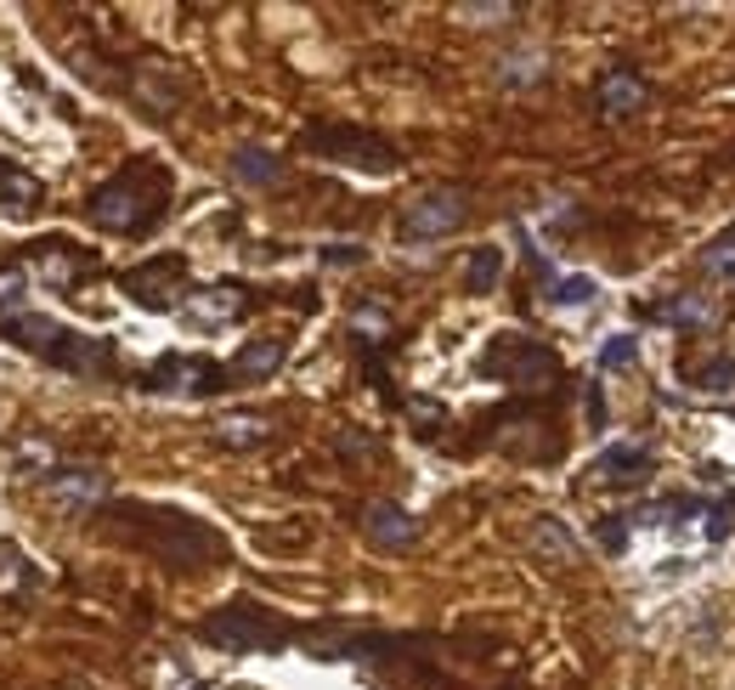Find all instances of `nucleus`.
<instances>
[{
  "instance_id": "6",
  "label": "nucleus",
  "mask_w": 735,
  "mask_h": 690,
  "mask_svg": "<svg viewBox=\"0 0 735 690\" xmlns=\"http://www.w3.org/2000/svg\"><path fill=\"white\" fill-rule=\"evenodd\" d=\"M481 374H486V379H504V385H515V390H544V385L560 379V357L549 352L544 339L498 334V339L481 352Z\"/></svg>"
},
{
  "instance_id": "16",
  "label": "nucleus",
  "mask_w": 735,
  "mask_h": 690,
  "mask_svg": "<svg viewBox=\"0 0 735 690\" xmlns=\"http://www.w3.org/2000/svg\"><path fill=\"white\" fill-rule=\"evenodd\" d=\"M640 470H651V448H633V441H628V448H606L595 459V475L600 481H633Z\"/></svg>"
},
{
  "instance_id": "20",
  "label": "nucleus",
  "mask_w": 735,
  "mask_h": 690,
  "mask_svg": "<svg viewBox=\"0 0 735 690\" xmlns=\"http://www.w3.org/2000/svg\"><path fill=\"white\" fill-rule=\"evenodd\" d=\"M216 441H221V448H261L266 425L261 419H227V425H216Z\"/></svg>"
},
{
  "instance_id": "11",
  "label": "nucleus",
  "mask_w": 735,
  "mask_h": 690,
  "mask_svg": "<svg viewBox=\"0 0 735 690\" xmlns=\"http://www.w3.org/2000/svg\"><path fill=\"white\" fill-rule=\"evenodd\" d=\"M651 103V85L633 74V69H611L600 85H595V108L606 114V119H633Z\"/></svg>"
},
{
  "instance_id": "1",
  "label": "nucleus",
  "mask_w": 735,
  "mask_h": 690,
  "mask_svg": "<svg viewBox=\"0 0 735 690\" xmlns=\"http://www.w3.org/2000/svg\"><path fill=\"white\" fill-rule=\"evenodd\" d=\"M170 192H176V181H170L165 165H154V159H130V165H119L103 187L91 192L85 216L103 227V232L141 238V232H154V227L165 221Z\"/></svg>"
},
{
  "instance_id": "13",
  "label": "nucleus",
  "mask_w": 735,
  "mask_h": 690,
  "mask_svg": "<svg viewBox=\"0 0 735 690\" xmlns=\"http://www.w3.org/2000/svg\"><path fill=\"white\" fill-rule=\"evenodd\" d=\"M283 357H288V345L283 339H250V345H243V352L227 363V379H266V374H277L283 368Z\"/></svg>"
},
{
  "instance_id": "15",
  "label": "nucleus",
  "mask_w": 735,
  "mask_h": 690,
  "mask_svg": "<svg viewBox=\"0 0 735 690\" xmlns=\"http://www.w3.org/2000/svg\"><path fill=\"white\" fill-rule=\"evenodd\" d=\"M532 550L544 555L549 566H571V561H577V544H571V532H566L560 521H549V515H544V521H532Z\"/></svg>"
},
{
  "instance_id": "24",
  "label": "nucleus",
  "mask_w": 735,
  "mask_h": 690,
  "mask_svg": "<svg viewBox=\"0 0 735 690\" xmlns=\"http://www.w3.org/2000/svg\"><path fill=\"white\" fill-rule=\"evenodd\" d=\"M617 521H622V515H606V521H600V544H606L611 555L628 550V526H617Z\"/></svg>"
},
{
  "instance_id": "2",
  "label": "nucleus",
  "mask_w": 735,
  "mask_h": 690,
  "mask_svg": "<svg viewBox=\"0 0 735 690\" xmlns=\"http://www.w3.org/2000/svg\"><path fill=\"white\" fill-rule=\"evenodd\" d=\"M114 515L136 532L141 550H154V561H165L170 572H204L227 555L221 532L192 521L181 510H159V504H114Z\"/></svg>"
},
{
  "instance_id": "14",
  "label": "nucleus",
  "mask_w": 735,
  "mask_h": 690,
  "mask_svg": "<svg viewBox=\"0 0 735 690\" xmlns=\"http://www.w3.org/2000/svg\"><path fill=\"white\" fill-rule=\"evenodd\" d=\"M232 176L250 181V187H277L283 181V159L266 154V147H238V154H232Z\"/></svg>"
},
{
  "instance_id": "23",
  "label": "nucleus",
  "mask_w": 735,
  "mask_h": 690,
  "mask_svg": "<svg viewBox=\"0 0 735 690\" xmlns=\"http://www.w3.org/2000/svg\"><path fill=\"white\" fill-rule=\"evenodd\" d=\"M696 385H702V390H735V357H718V363H707V368L696 374Z\"/></svg>"
},
{
  "instance_id": "17",
  "label": "nucleus",
  "mask_w": 735,
  "mask_h": 690,
  "mask_svg": "<svg viewBox=\"0 0 735 690\" xmlns=\"http://www.w3.org/2000/svg\"><path fill=\"white\" fill-rule=\"evenodd\" d=\"M498 278H504V250H498V243H481V250H470V266H464V289L470 294H493Z\"/></svg>"
},
{
  "instance_id": "3",
  "label": "nucleus",
  "mask_w": 735,
  "mask_h": 690,
  "mask_svg": "<svg viewBox=\"0 0 735 690\" xmlns=\"http://www.w3.org/2000/svg\"><path fill=\"white\" fill-rule=\"evenodd\" d=\"M0 328H7L23 352H34L40 363H52L74 379H114L119 374V352L114 339H96V334H80V328H63L52 317H34V312H7L0 317Z\"/></svg>"
},
{
  "instance_id": "9",
  "label": "nucleus",
  "mask_w": 735,
  "mask_h": 690,
  "mask_svg": "<svg viewBox=\"0 0 735 690\" xmlns=\"http://www.w3.org/2000/svg\"><path fill=\"white\" fill-rule=\"evenodd\" d=\"M181 278H187V261L181 255H159V261H141V266L119 272V289L147 312H170L176 294H181Z\"/></svg>"
},
{
  "instance_id": "4",
  "label": "nucleus",
  "mask_w": 735,
  "mask_h": 690,
  "mask_svg": "<svg viewBox=\"0 0 735 690\" xmlns=\"http://www.w3.org/2000/svg\"><path fill=\"white\" fill-rule=\"evenodd\" d=\"M199 639H210L221 651H283L288 639H301V628L283 623L266 606H255V600H232L199 623Z\"/></svg>"
},
{
  "instance_id": "19",
  "label": "nucleus",
  "mask_w": 735,
  "mask_h": 690,
  "mask_svg": "<svg viewBox=\"0 0 735 690\" xmlns=\"http://www.w3.org/2000/svg\"><path fill=\"white\" fill-rule=\"evenodd\" d=\"M702 266L713 278H735V227H724L718 238H707V250H702Z\"/></svg>"
},
{
  "instance_id": "25",
  "label": "nucleus",
  "mask_w": 735,
  "mask_h": 690,
  "mask_svg": "<svg viewBox=\"0 0 735 690\" xmlns=\"http://www.w3.org/2000/svg\"><path fill=\"white\" fill-rule=\"evenodd\" d=\"M323 261H328V266H357V261H363V250H357V243H328Z\"/></svg>"
},
{
  "instance_id": "12",
  "label": "nucleus",
  "mask_w": 735,
  "mask_h": 690,
  "mask_svg": "<svg viewBox=\"0 0 735 690\" xmlns=\"http://www.w3.org/2000/svg\"><path fill=\"white\" fill-rule=\"evenodd\" d=\"M657 323H673V328H713L718 323V301L713 294H696V289H679L668 301H651L645 306Z\"/></svg>"
},
{
  "instance_id": "5",
  "label": "nucleus",
  "mask_w": 735,
  "mask_h": 690,
  "mask_svg": "<svg viewBox=\"0 0 735 690\" xmlns=\"http://www.w3.org/2000/svg\"><path fill=\"white\" fill-rule=\"evenodd\" d=\"M301 147L317 159H334V165H351V170H397L402 154H397V142L379 136V130H363V125H306L301 130Z\"/></svg>"
},
{
  "instance_id": "10",
  "label": "nucleus",
  "mask_w": 735,
  "mask_h": 690,
  "mask_svg": "<svg viewBox=\"0 0 735 690\" xmlns=\"http://www.w3.org/2000/svg\"><path fill=\"white\" fill-rule=\"evenodd\" d=\"M363 537H368L374 550L397 555V550H413V544H419V521H413L402 504L379 499V504H368V510H363Z\"/></svg>"
},
{
  "instance_id": "18",
  "label": "nucleus",
  "mask_w": 735,
  "mask_h": 690,
  "mask_svg": "<svg viewBox=\"0 0 735 690\" xmlns=\"http://www.w3.org/2000/svg\"><path fill=\"white\" fill-rule=\"evenodd\" d=\"M0 205L7 210H34L40 205V181L29 170H18L12 159H0Z\"/></svg>"
},
{
  "instance_id": "8",
  "label": "nucleus",
  "mask_w": 735,
  "mask_h": 690,
  "mask_svg": "<svg viewBox=\"0 0 735 690\" xmlns=\"http://www.w3.org/2000/svg\"><path fill=\"white\" fill-rule=\"evenodd\" d=\"M141 379H147V390H187V397H216V390H227V385H232V379H227V363H210V357H181V352L159 357V363L147 368Z\"/></svg>"
},
{
  "instance_id": "22",
  "label": "nucleus",
  "mask_w": 735,
  "mask_h": 690,
  "mask_svg": "<svg viewBox=\"0 0 735 690\" xmlns=\"http://www.w3.org/2000/svg\"><path fill=\"white\" fill-rule=\"evenodd\" d=\"M595 294H600V283H595V278H560L549 301H555V306H588Z\"/></svg>"
},
{
  "instance_id": "7",
  "label": "nucleus",
  "mask_w": 735,
  "mask_h": 690,
  "mask_svg": "<svg viewBox=\"0 0 735 690\" xmlns=\"http://www.w3.org/2000/svg\"><path fill=\"white\" fill-rule=\"evenodd\" d=\"M464 216H470V192L464 187H430V192H419L413 205H402L397 238L402 243H435V238L459 232Z\"/></svg>"
},
{
  "instance_id": "21",
  "label": "nucleus",
  "mask_w": 735,
  "mask_h": 690,
  "mask_svg": "<svg viewBox=\"0 0 735 690\" xmlns=\"http://www.w3.org/2000/svg\"><path fill=\"white\" fill-rule=\"evenodd\" d=\"M633 363H640V339L633 334H611L600 345V368H633Z\"/></svg>"
}]
</instances>
